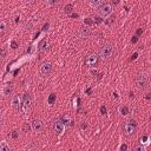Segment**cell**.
<instances>
[{
	"label": "cell",
	"mask_w": 151,
	"mask_h": 151,
	"mask_svg": "<svg viewBox=\"0 0 151 151\" xmlns=\"http://www.w3.org/2000/svg\"><path fill=\"white\" fill-rule=\"evenodd\" d=\"M112 53H113V46L111 44H105L99 51V57L101 59H107L109 57H111Z\"/></svg>",
	"instance_id": "1"
},
{
	"label": "cell",
	"mask_w": 151,
	"mask_h": 151,
	"mask_svg": "<svg viewBox=\"0 0 151 151\" xmlns=\"http://www.w3.org/2000/svg\"><path fill=\"white\" fill-rule=\"evenodd\" d=\"M31 104H32L31 96L28 93H25L22 96V103H21V109H22V112L24 113H28V111L31 109Z\"/></svg>",
	"instance_id": "2"
},
{
	"label": "cell",
	"mask_w": 151,
	"mask_h": 151,
	"mask_svg": "<svg viewBox=\"0 0 151 151\" xmlns=\"http://www.w3.org/2000/svg\"><path fill=\"white\" fill-rule=\"evenodd\" d=\"M112 11H113L112 6L110 4H105V5L100 6V8H99V15L101 18H107V17H110L112 14Z\"/></svg>",
	"instance_id": "3"
},
{
	"label": "cell",
	"mask_w": 151,
	"mask_h": 151,
	"mask_svg": "<svg viewBox=\"0 0 151 151\" xmlns=\"http://www.w3.org/2000/svg\"><path fill=\"white\" fill-rule=\"evenodd\" d=\"M136 129H137V124H136V122L132 120V119L127 120V122L125 123V125H124V131H125V133H126L127 136L134 133Z\"/></svg>",
	"instance_id": "4"
},
{
	"label": "cell",
	"mask_w": 151,
	"mask_h": 151,
	"mask_svg": "<svg viewBox=\"0 0 151 151\" xmlns=\"http://www.w3.org/2000/svg\"><path fill=\"white\" fill-rule=\"evenodd\" d=\"M39 70H40V73H41L42 76H48V74L52 72V64H51L50 61H44V63L40 65Z\"/></svg>",
	"instance_id": "5"
},
{
	"label": "cell",
	"mask_w": 151,
	"mask_h": 151,
	"mask_svg": "<svg viewBox=\"0 0 151 151\" xmlns=\"http://www.w3.org/2000/svg\"><path fill=\"white\" fill-rule=\"evenodd\" d=\"M149 83V78L146 76V73H140L137 78V86L139 88H144Z\"/></svg>",
	"instance_id": "6"
},
{
	"label": "cell",
	"mask_w": 151,
	"mask_h": 151,
	"mask_svg": "<svg viewBox=\"0 0 151 151\" xmlns=\"http://www.w3.org/2000/svg\"><path fill=\"white\" fill-rule=\"evenodd\" d=\"M31 129H32V131L35 132V133L40 132V131L44 129V123H42V120H40V119H34V120L31 123Z\"/></svg>",
	"instance_id": "7"
},
{
	"label": "cell",
	"mask_w": 151,
	"mask_h": 151,
	"mask_svg": "<svg viewBox=\"0 0 151 151\" xmlns=\"http://www.w3.org/2000/svg\"><path fill=\"white\" fill-rule=\"evenodd\" d=\"M53 131L57 133V134H63L64 133V131H65V125H64V123L61 122V120H55L54 123H53Z\"/></svg>",
	"instance_id": "8"
},
{
	"label": "cell",
	"mask_w": 151,
	"mask_h": 151,
	"mask_svg": "<svg viewBox=\"0 0 151 151\" xmlns=\"http://www.w3.org/2000/svg\"><path fill=\"white\" fill-rule=\"evenodd\" d=\"M98 61V57L96 54H90L86 59V65H88L90 67H93Z\"/></svg>",
	"instance_id": "9"
},
{
	"label": "cell",
	"mask_w": 151,
	"mask_h": 151,
	"mask_svg": "<svg viewBox=\"0 0 151 151\" xmlns=\"http://www.w3.org/2000/svg\"><path fill=\"white\" fill-rule=\"evenodd\" d=\"M1 92H2V96H11L12 92H13V85H12V84H6V85H4Z\"/></svg>",
	"instance_id": "10"
},
{
	"label": "cell",
	"mask_w": 151,
	"mask_h": 151,
	"mask_svg": "<svg viewBox=\"0 0 151 151\" xmlns=\"http://www.w3.org/2000/svg\"><path fill=\"white\" fill-rule=\"evenodd\" d=\"M22 103V97L21 96H14L13 99H12V106L14 109H19V106L21 105Z\"/></svg>",
	"instance_id": "11"
},
{
	"label": "cell",
	"mask_w": 151,
	"mask_h": 151,
	"mask_svg": "<svg viewBox=\"0 0 151 151\" xmlns=\"http://www.w3.org/2000/svg\"><path fill=\"white\" fill-rule=\"evenodd\" d=\"M60 120H61V122L64 123V125H66V126H71V125L73 124V119H72V117H71L70 114H64V116H61Z\"/></svg>",
	"instance_id": "12"
},
{
	"label": "cell",
	"mask_w": 151,
	"mask_h": 151,
	"mask_svg": "<svg viewBox=\"0 0 151 151\" xmlns=\"http://www.w3.org/2000/svg\"><path fill=\"white\" fill-rule=\"evenodd\" d=\"M91 34V29L88 27H81L79 29V37L80 38H87Z\"/></svg>",
	"instance_id": "13"
},
{
	"label": "cell",
	"mask_w": 151,
	"mask_h": 151,
	"mask_svg": "<svg viewBox=\"0 0 151 151\" xmlns=\"http://www.w3.org/2000/svg\"><path fill=\"white\" fill-rule=\"evenodd\" d=\"M48 46H50L48 41H47L46 39H44V40L40 42V45H39V51H40V52H45V51L48 50Z\"/></svg>",
	"instance_id": "14"
},
{
	"label": "cell",
	"mask_w": 151,
	"mask_h": 151,
	"mask_svg": "<svg viewBox=\"0 0 151 151\" xmlns=\"http://www.w3.org/2000/svg\"><path fill=\"white\" fill-rule=\"evenodd\" d=\"M103 4V0H90V6L92 8H99Z\"/></svg>",
	"instance_id": "15"
},
{
	"label": "cell",
	"mask_w": 151,
	"mask_h": 151,
	"mask_svg": "<svg viewBox=\"0 0 151 151\" xmlns=\"http://www.w3.org/2000/svg\"><path fill=\"white\" fill-rule=\"evenodd\" d=\"M9 150V145L7 144V142L2 140L0 142V151H8Z\"/></svg>",
	"instance_id": "16"
},
{
	"label": "cell",
	"mask_w": 151,
	"mask_h": 151,
	"mask_svg": "<svg viewBox=\"0 0 151 151\" xmlns=\"http://www.w3.org/2000/svg\"><path fill=\"white\" fill-rule=\"evenodd\" d=\"M149 140H150V137H149V136H144V137L140 139V144H142V145H144V146L146 147V145H149V144H150V142H149Z\"/></svg>",
	"instance_id": "17"
},
{
	"label": "cell",
	"mask_w": 151,
	"mask_h": 151,
	"mask_svg": "<svg viewBox=\"0 0 151 151\" xmlns=\"http://www.w3.org/2000/svg\"><path fill=\"white\" fill-rule=\"evenodd\" d=\"M118 111H119V113H120L122 116H126V114L129 113V110H127V107H126V106H119Z\"/></svg>",
	"instance_id": "18"
},
{
	"label": "cell",
	"mask_w": 151,
	"mask_h": 151,
	"mask_svg": "<svg viewBox=\"0 0 151 151\" xmlns=\"http://www.w3.org/2000/svg\"><path fill=\"white\" fill-rule=\"evenodd\" d=\"M60 0H45V2L48 5V6H55L59 4Z\"/></svg>",
	"instance_id": "19"
},
{
	"label": "cell",
	"mask_w": 151,
	"mask_h": 151,
	"mask_svg": "<svg viewBox=\"0 0 151 151\" xmlns=\"http://www.w3.org/2000/svg\"><path fill=\"white\" fill-rule=\"evenodd\" d=\"M47 101H48V104L52 105V104L55 101V94H54V93H51L50 97H48V99H47Z\"/></svg>",
	"instance_id": "20"
},
{
	"label": "cell",
	"mask_w": 151,
	"mask_h": 151,
	"mask_svg": "<svg viewBox=\"0 0 151 151\" xmlns=\"http://www.w3.org/2000/svg\"><path fill=\"white\" fill-rule=\"evenodd\" d=\"M5 28H6V22L5 21H0V33L4 32Z\"/></svg>",
	"instance_id": "21"
},
{
	"label": "cell",
	"mask_w": 151,
	"mask_h": 151,
	"mask_svg": "<svg viewBox=\"0 0 151 151\" xmlns=\"http://www.w3.org/2000/svg\"><path fill=\"white\" fill-rule=\"evenodd\" d=\"M65 12L66 13H71V11H72V5H67V6H65Z\"/></svg>",
	"instance_id": "22"
},
{
	"label": "cell",
	"mask_w": 151,
	"mask_h": 151,
	"mask_svg": "<svg viewBox=\"0 0 151 151\" xmlns=\"http://www.w3.org/2000/svg\"><path fill=\"white\" fill-rule=\"evenodd\" d=\"M92 22H93V21H92L90 18H86V19H85V24H87V25H92Z\"/></svg>",
	"instance_id": "23"
},
{
	"label": "cell",
	"mask_w": 151,
	"mask_h": 151,
	"mask_svg": "<svg viewBox=\"0 0 151 151\" xmlns=\"http://www.w3.org/2000/svg\"><path fill=\"white\" fill-rule=\"evenodd\" d=\"M126 149H127V146H126L125 144H123V145H120V146H119V150H122V151H125Z\"/></svg>",
	"instance_id": "24"
},
{
	"label": "cell",
	"mask_w": 151,
	"mask_h": 151,
	"mask_svg": "<svg viewBox=\"0 0 151 151\" xmlns=\"http://www.w3.org/2000/svg\"><path fill=\"white\" fill-rule=\"evenodd\" d=\"M100 111H101V113H103V114H104V113H106V107H105V106H101V107H100Z\"/></svg>",
	"instance_id": "25"
},
{
	"label": "cell",
	"mask_w": 151,
	"mask_h": 151,
	"mask_svg": "<svg viewBox=\"0 0 151 151\" xmlns=\"http://www.w3.org/2000/svg\"><path fill=\"white\" fill-rule=\"evenodd\" d=\"M12 137H13V138H17V137H18V133H17V131H13V133H12Z\"/></svg>",
	"instance_id": "26"
},
{
	"label": "cell",
	"mask_w": 151,
	"mask_h": 151,
	"mask_svg": "<svg viewBox=\"0 0 151 151\" xmlns=\"http://www.w3.org/2000/svg\"><path fill=\"white\" fill-rule=\"evenodd\" d=\"M12 48H17V42H12Z\"/></svg>",
	"instance_id": "27"
},
{
	"label": "cell",
	"mask_w": 151,
	"mask_h": 151,
	"mask_svg": "<svg viewBox=\"0 0 151 151\" xmlns=\"http://www.w3.org/2000/svg\"><path fill=\"white\" fill-rule=\"evenodd\" d=\"M25 1H26L27 4H33V2L35 1V0H25Z\"/></svg>",
	"instance_id": "28"
},
{
	"label": "cell",
	"mask_w": 151,
	"mask_h": 151,
	"mask_svg": "<svg viewBox=\"0 0 151 151\" xmlns=\"http://www.w3.org/2000/svg\"><path fill=\"white\" fill-rule=\"evenodd\" d=\"M47 27H48V24H46V25L44 26V28H42V29H44V31H46V29H47Z\"/></svg>",
	"instance_id": "29"
},
{
	"label": "cell",
	"mask_w": 151,
	"mask_h": 151,
	"mask_svg": "<svg viewBox=\"0 0 151 151\" xmlns=\"http://www.w3.org/2000/svg\"><path fill=\"white\" fill-rule=\"evenodd\" d=\"M137 55H138V53H134V54H133V57H132V59H133V60H134V59H136V58H137Z\"/></svg>",
	"instance_id": "30"
},
{
	"label": "cell",
	"mask_w": 151,
	"mask_h": 151,
	"mask_svg": "<svg viewBox=\"0 0 151 151\" xmlns=\"http://www.w3.org/2000/svg\"><path fill=\"white\" fill-rule=\"evenodd\" d=\"M136 41H137V37H134V38L132 39V42H136Z\"/></svg>",
	"instance_id": "31"
}]
</instances>
